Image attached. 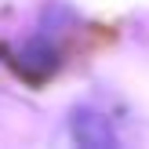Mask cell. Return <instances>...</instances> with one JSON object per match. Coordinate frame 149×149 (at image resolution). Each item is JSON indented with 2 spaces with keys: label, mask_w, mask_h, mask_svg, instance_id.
Segmentation results:
<instances>
[{
  "label": "cell",
  "mask_w": 149,
  "mask_h": 149,
  "mask_svg": "<svg viewBox=\"0 0 149 149\" xmlns=\"http://www.w3.org/2000/svg\"><path fill=\"white\" fill-rule=\"evenodd\" d=\"M73 135L80 138L84 146H113V131H109V120H102V116L95 113H77V120H73Z\"/></svg>",
  "instance_id": "cell-1"
}]
</instances>
